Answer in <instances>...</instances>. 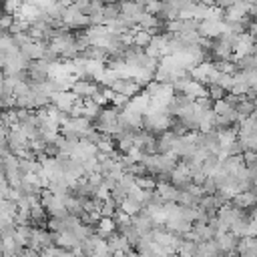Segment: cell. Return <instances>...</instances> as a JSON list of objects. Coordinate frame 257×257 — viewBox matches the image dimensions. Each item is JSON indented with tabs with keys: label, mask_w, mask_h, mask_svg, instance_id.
Listing matches in <instances>:
<instances>
[{
	"label": "cell",
	"mask_w": 257,
	"mask_h": 257,
	"mask_svg": "<svg viewBox=\"0 0 257 257\" xmlns=\"http://www.w3.org/2000/svg\"><path fill=\"white\" fill-rule=\"evenodd\" d=\"M255 110H257V108H255V102H253V100H247L245 96H241V100H239L237 106H235V112L239 114V118H247V116H251Z\"/></svg>",
	"instance_id": "obj_1"
}]
</instances>
